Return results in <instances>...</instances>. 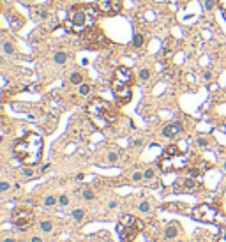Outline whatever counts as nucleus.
I'll use <instances>...</instances> for the list:
<instances>
[{
    "label": "nucleus",
    "instance_id": "20e7f679",
    "mask_svg": "<svg viewBox=\"0 0 226 242\" xmlns=\"http://www.w3.org/2000/svg\"><path fill=\"white\" fill-rule=\"evenodd\" d=\"M193 217L200 223H214L217 217V209L210 203H200L193 209Z\"/></svg>",
    "mask_w": 226,
    "mask_h": 242
},
{
    "label": "nucleus",
    "instance_id": "a211bd4d",
    "mask_svg": "<svg viewBox=\"0 0 226 242\" xmlns=\"http://www.w3.org/2000/svg\"><path fill=\"white\" fill-rule=\"evenodd\" d=\"M69 81L72 85H81L83 83V76H81V72H72L69 76Z\"/></svg>",
    "mask_w": 226,
    "mask_h": 242
},
{
    "label": "nucleus",
    "instance_id": "f704fd0d",
    "mask_svg": "<svg viewBox=\"0 0 226 242\" xmlns=\"http://www.w3.org/2000/svg\"><path fill=\"white\" fill-rule=\"evenodd\" d=\"M196 143L200 145V147H207V140H205V138H198Z\"/></svg>",
    "mask_w": 226,
    "mask_h": 242
},
{
    "label": "nucleus",
    "instance_id": "dca6fc26",
    "mask_svg": "<svg viewBox=\"0 0 226 242\" xmlns=\"http://www.w3.org/2000/svg\"><path fill=\"white\" fill-rule=\"evenodd\" d=\"M177 235H178V226H177V224H170V226L164 230V237H166V239H175Z\"/></svg>",
    "mask_w": 226,
    "mask_h": 242
},
{
    "label": "nucleus",
    "instance_id": "4be33fe9",
    "mask_svg": "<svg viewBox=\"0 0 226 242\" xmlns=\"http://www.w3.org/2000/svg\"><path fill=\"white\" fill-rule=\"evenodd\" d=\"M83 217H85V212L81 210V209H76V210L72 212V219H74V221H78V223H80V221L83 219Z\"/></svg>",
    "mask_w": 226,
    "mask_h": 242
},
{
    "label": "nucleus",
    "instance_id": "473e14b6",
    "mask_svg": "<svg viewBox=\"0 0 226 242\" xmlns=\"http://www.w3.org/2000/svg\"><path fill=\"white\" fill-rule=\"evenodd\" d=\"M4 51H6V53H9V55H11V53H14L13 44H11V43H6V44H4Z\"/></svg>",
    "mask_w": 226,
    "mask_h": 242
},
{
    "label": "nucleus",
    "instance_id": "7ed1b4c3",
    "mask_svg": "<svg viewBox=\"0 0 226 242\" xmlns=\"http://www.w3.org/2000/svg\"><path fill=\"white\" fill-rule=\"evenodd\" d=\"M87 115H88V119H90L99 129H106L110 127L115 119H117V115H115V110L113 106L104 99H94L88 103V106H87Z\"/></svg>",
    "mask_w": 226,
    "mask_h": 242
},
{
    "label": "nucleus",
    "instance_id": "c85d7f7f",
    "mask_svg": "<svg viewBox=\"0 0 226 242\" xmlns=\"http://www.w3.org/2000/svg\"><path fill=\"white\" fill-rule=\"evenodd\" d=\"M148 76H150V71H148V69H141L140 71V80L145 81V80H148Z\"/></svg>",
    "mask_w": 226,
    "mask_h": 242
},
{
    "label": "nucleus",
    "instance_id": "e433bc0d",
    "mask_svg": "<svg viewBox=\"0 0 226 242\" xmlns=\"http://www.w3.org/2000/svg\"><path fill=\"white\" fill-rule=\"evenodd\" d=\"M37 14L41 16V18H46V11H44V9H41V11H39V13H37Z\"/></svg>",
    "mask_w": 226,
    "mask_h": 242
},
{
    "label": "nucleus",
    "instance_id": "f03ea898",
    "mask_svg": "<svg viewBox=\"0 0 226 242\" xmlns=\"http://www.w3.org/2000/svg\"><path fill=\"white\" fill-rule=\"evenodd\" d=\"M42 147H44L42 136L30 131V133H25L21 138L16 140V143L13 145V152L14 157L20 163L27 164V166H34L41 161Z\"/></svg>",
    "mask_w": 226,
    "mask_h": 242
},
{
    "label": "nucleus",
    "instance_id": "58836bf2",
    "mask_svg": "<svg viewBox=\"0 0 226 242\" xmlns=\"http://www.w3.org/2000/svg\"><path fill=\"white\" fill-rule=\"evenodd\" d=\"M108 207H110V209H115V207H117V201H110V203H108Z\"/></svg>",
    "mask_w": 226,
    "mask_h": 242
},
{
    "label": "nucleus",
    "instance_id": "a19ab883",
    "mask_svg": "<svg viewBox=\"0 0 226 242\" xmlns=\"http://www.w3.org/2000/svg\"><path fill=\"white\" fill-rule=\"evenodd\" d=\"M32 242H42V239H41V237H34V239H32Z\"/></svg>",
    "mask_w": 226,
    "mask_h": 242
},
{
    "label": "nucleus",
    "instance_id": "79ce46f5",
    "mask_svg": "<svg viewBox=\"0 0 226 242\" xmlns=\"http://www.w3.org/2000/svg\"><path fill=\"white\" fill-rule=\"evenodd\" d=\"M217 242H226V235H223V237H221V239H219Z\"/></svg>",
    "mask_w": 226,
    "mask_h": 242
},
{
    "label": "nucleus",
    "instance_id": "aec40b11",
    "mask_svg": "<svg viewBox=\"0 0 226 242\" xmlns=\"http://www.w3.org/2000/svg\"><path fill=\"white\" fill-rule=\"evenodd\" d=\"M41 230L44 232V233H49V232L53 230V223H51V221H42L41 223Z\"/></svg>",
    "mask_w": 226,
    "mask_h": 242
},
{
    "label": "nucleus",
    "instance_id": "39448f33",
    "mask_svg": "<svg viewBox=\"0 0 226 242\" xmlns=\"http://www.w3.org/2000/svg\"><path fill=\"white\" fill-rule=\"evenodd\" d=\"M11 219L13 223L16 224L18 228L21 230H25L27 226L32 224V219H34V212L27 209V207H18V209H14L13 214H11Z\"/></svg>",
    "mask_w": 226,
    "mask_h": 242
},
{
    "label": "nucleus",
    "instance_id": "1a4fd4ad",
    "mask_svg": "<svg viewBox=\"0 0 226 242\" xmlns=\"http://www.w3.org/2000/svg\"><path fill=\"white\" fill-rule=\"evenodd\" d=\"M83 43L87 44L88 48H99V46H103V43H106V41H104L103 32L94 27V29L87 30L83 34Z\"/></svg>",
    "mask_w": 226,
    "mask_h": 242
},
{
    "label": "nucleus",
    "instance_id": "a878e982",
    "mask_svg": "<svg viewBox=\"0 0 226 242\" xmlns=\"http://www.w3.org/2000/svg\"><path fill=\"white\" fill-rule=\"evenodd\" d=\"M81 196H83L85 200H92L94 198V191H92V189H83V191H81Z\"/></svg>",
    "mask_w": 226,
    "mask_h": 242
},
{
    "label": "nucleus",
    "instance_id": "ea45409f",
    "mask_svg": "<svg viewBox=\"0 0 226 242\" xmlns=\"http://www.w3.org/2000/svg\"><path fill=\"white\" fill-rule=\"evenodd\" d=\"M76 178H78V180H83V178H85V175H83V173H78V175H76Z\"/></svg>",
    "mask_w": 226,
    "mask_h": 242
},
{
    "label": "nucleus",
    "instance_id": "72a5a7b5",
    "mask_svg": "<svg viewBox=\"0 0 226 242\" xmlns=\"http://www.w3.org/2000/svg\"><path fill=\"white\" fill-rule=\"evenodd\" d=\"M212 7H214V0H205V9L212 11Z\"/></svg>",
    "mask_w": 226,
    "mask_h": 242
},
{
    "label": "nucleus",
    "instance_id": "9d476101",
    "mask_svg": "<svg viewBox=\"0 0 226 242\" xmlns=\"http://www.w3.org/2000/svg\"><path fill=\"white\" fill-rule=\"evenodd\" d=\"M97 7L101 11V14H119L120 9H122V0H97Z\"/></svg>",
    "mask_w": 226,
    "mask_h": 242
},
{
    "label": "nucleus",
    "instance_id": "9b49d317",
    "mask_svg": "<svg viewBox=\"0 0 226 242\" xmlns=\"http://www.w3.org/2000/svg\"><path fill=\"white\" fill-rule=\"evenodd\" d=\"M117 232H119V237L122 242H133L138 233H140V230L134 226H124V224H119L117 226Z\"/></svg>",
    "mask_w": 226,
    "mask_h": 242
},
{
    "label": "nucleus",
    "instance_id": "5701e85b",
    "mask_svg": "<svg viewBox=\"0 0 226 242\" xmlns=\"http://www.w3.org/2000/svg\"><path fill=\"white\" fill-rule=\"evenodd\" d=\"M154 175H155V171L152 170V168H147V170L143 171V178H145V180H152Z\"/></svg>",
    "mask_w": 226,
    "mask_h": 242
},
{
    "label": "nucleus",
    "instance_id": "37998d69",
    "mask_svg": "<svg viewBox=\"0 0 226 242\" xmlns=\"http://www.w3.org/2000/svg\"><path fill=\"white\" fill-rule=\"evenodd\" d=\"M4 242H16V240H14V239H6Z\"/></svg>",
    "mask_w": 226,
    "mask_h": 242
},
{
    "label": "nucleus",
    "instance_id": "2eb2a0df",
    "mask_svg": "<svg viewBox=\"0 0 226 242\" xmlns=\"http://www.w3.org/2000/svg\"><path fill=\"white\" fill-rule=\"evenodd\" d=\"M164 156H168V157H177V156H180V149H178L177 145H168V147L164 149Z\"/></svg>",
    "mask_w": 226,
    "mask_h": 242
},
{
    "label": "nucleus",
    "instance_id": "f8f14e48",
    "mask_svg": "<svg viewBox=\"0 0 226 242\" xmlns=\"http://www.w3.org/2000/svg\"><path fill=\"white\" fill-rule=\"evenodd\" d=\"M113 94H115V97H117V101H119V103L126 104V103H129V101H131V97H133V88H131V85L113 87Z\"/></svg>",
    "mask_w": 226,
    "mask_h": 242
},
{
    "label": "nucleus",
    "instance_id": "4468645a",
    "mask_svg": "<svg viewBox=\"0 0 226 242\" xmlns=\"http://www.w3.org/2000/svg\"><path fill=\"white\" fill-rule=\"evenodd\" d=\"M180 133H182V124L180 122H171L162 129V136H166V138H175Z\"/></svg>",
    "mask_w": 226,
    "mask_h": 242
},
{
    "label": "nucleus",
    "instance_id": "f257e3e1",
    "mask_svg": "<svg viewBox=\"0 0 226 242\" xmlns=\"http://www.w3.org/2000/svg\"><path fill=\"white\" fill-rule=\"evenodd\" d=\"M99 11L97 4H78L72 6L67 14V20L64 21V29L69 34H85L87 30L95 27L99 20Z\"/></svg>",
    "mask_w": 226,
    "mask_h": 242
},
{
    "label": "nucleus",
    "instance_id": "c756f323",
    "mask_svg": "<svg viewBox=\"0 0 226 242\" xmlns=\"http://www.w3.org/2000/svg\"><path fill=\"white\" fill-rule=\"evenodd\" d=\"M117 159H119V154H117V152H110V154H108V161H110V163H117Z\"/></svg>",
    "mask_w": 226,
    "mask_h": 242
},
{
    "label": "nucleus",
    "instance_id": "cd10ccee",
    "mask_svg": "<svg viewBox=\"0 0 226 242\" xmlns=\"http://www.w3.org/2000/svg\"><path fill=\"white\" fill-rule=\"evenodd\" d=\"M138 209H140L141 212H148V210H150V205H148V201H141L140 205H138Z\"/></svg>",
    "mask_w": 226,
    "mask_h": 242
},
{
    "label": "nucleus",
    "instance_id": "c9c22d12",
    "mask_svg": "<svg viewBox=\"0 0 226 242\" xmlns=\"http://www.w3.org/2000/svg\"><path fill=\"white\" fill-rule=\"evenodd\" d=\"M7 189H9V184H7V182H2V184H0V191L6 193Z\"/></svg>",
    "mask_w": 226,
    "mask_h": 242
},
{
    "label": "nucleus",
    "instance_id": "c03bdc74",
    "mask_svg": "<svg viewBox=\"0 0 226 242\" xmlns=\"http://www.w3.org/2000/svg\"><path fill=\"white\" fill-rule=\"evenodd\" d=\"M223 168H224V171H226V161H224V164H223Z\"/></svg>",
    "mask_w": 226,
    "mask_h": 242
},
{
    "label": "nucleus",
    "instance_id": "ddd939ff",
    "mask_svg": "<svg viewBox=\"0 0 226 242\" xmlns=\"http://www.w3.org/2000/svg\"><path fill=\"white\" fill-rule=\"evenodd\" d=\"M119 224H124V226H134V228H138L140 232L145 228V223H143L141 219H138V217H134L133 214H124V216H120Z\"/></svg>",
    "mask_w": 226,
    "mask_h": 242
},
{
    "label": "nucleus",
    "instance_id": "a18cd8bd",
    "mask_svg": "<svg viewBox=\"0 0 226 242\" xmlns=\"http://www.w3.org/2000/svg\"><path fill=\"white\" fill-rule=\"evenodd\" d=\"M224 194H226V187H224Z\"/></svg>",
    "mask_w": 226,
    "mask_h": 242
},
{
    "label": "nucleus",
    "instance_id": "412c9836",
    "mask_svg": "<svg viewBox=\"0 0 226 242\" xmlns=\"http://www.w3.org/2000/svg\"><path fill=\"white\" fill-rule=\"evenodd\" d=\"M78 92H80V96H88V94H90V85H88V83H81Z\"/></svg>",
    "mask_w": 226,
    "mask_h": 242
},
{
    "label": "nucleus",
    "instance_id": "7c9ffc66",
    "mask_svg": "<svg viewBox=\"0 0 226 242\" xmlns=\"http://www.w3.org/2000/svg\"><path fill=\"white\" fill-rule=\"evenodd\" d=\"M23 175L27 178H32L34 177V170H32V168H23Z\"/></svg>",
    "mask_w": 226,
    "mask_h": 242
},
{
    "label": "nucleus",
    "instance_id": "4c0bfd02",
    "mask_svg": "<svg viewBox=\"0 0 226 242\" xmlns=\"http://www.w3.org/2000/svg\"><path fill=\"white\" fill-rule=\"evenodd\" d=\"M134 145H136V147H141V145H143V142H141V140H134Z\"/></svg>",
    "mask_w": 226,
    "mask_h": 242
},
{
    "label": "nucleus",
    "instance_id": "f3484780",
    "mask_svg": "<svg viewBox=\"0 0 226 242\" xmlns=\"http://www.w3.org/2000/svg\"><path fill=\"white\" fill-rule=\"evenodd\" d=\"M143 44H145V36H143V34H136L134 39H133V46L136 48V50H140Z\"/></svg>",
    "mask_w": 226,
    "mask_h": 242
},
{
    "label": "nucleus",
    "instance_id": "0eeeda50",
    "mask_svg": "<svg viewBox=\"0 0 226 242\" xmlns=\"http://www.w3.org/2000/svg\"><path fill=\"white\" fill-rule=\"evenodd\" d=\"M200 187V180L196 177H191V175H185V177H180L175 182V193H194Z\"/></svg>",
    "mask_w": 226,
    "mask_h": 242
},
{
    "label": "nucleus",
    "instance_id": "49530a36",
    "mask_svg": "<svg viewBox=\"0 0 226 242\" xmlns=\"http://www.w3.org/2000/svg\"><path fill=\"white\" fill-rule=\"evenodd\" d=\"M78 242H83V240H78Z\"/></svg>",
    "mask_w": 226,
    "mask_h": 242
},
{
    "label": "nucleus",
    "instance_id": "393cba45",
    "mask_svg": "<svg viewBox=\"0 0 226 242\" xmlns=\"http://www.w3.org/2000/svg\"><path fill=\"white\" fill-rule=\"evenodd\" d=\"M131 180H133V182H141V180H145V178H143V173H141V171H134Z\"/></svg>",
    "mask_w": 226,
    "mask_h": 242
},
{
    "label": "nucleus",
    "instance_id": "2f4dec72",
    "mask_svg": "<svg viewBox=\"0 0 226 242\" xmlns=\"http://www.w3.org/2000/svg\"><path fill=\"white\" fill-rule=\"evenodd\" d=\"M219 9L223 11V16H224V20H226V0H219Z\"/></svg>",
    "mask_w": 226,
    "mask_h": 242
},
{
    "label": "nucleus",
    "instance_id": "423d86ee",
    "mask_svg": "<svg viewBox=\"0 0 226 242\" xmlns=\"http://www.w3.org/2000/svg\"><path fill=\"white\" fill-rule=\"evenodd\" d=\"M180 168H185V159H182V154L180 157H168V156H162L159 159V170L162 173H170V171H175V170H180Z\"/></svg>",
    "mask_w": 226,
    "mask_h": 242
},
{
    "label": "nucleus",
    "instance_id": "6ab92c4d",
    "mask_svg": "<svg viewBox=\"0 0 226 242\" xmlns=\"http://www.w3.org/2000/svg\"><path fill=\"white\" fill-rule=\"evenodd\" d=\"M55 62L56 64H64V62H65V60H67V55H65V53H64V51H56L55 53Z\"/></svg>",
    "mask_w": 226,
    "mask_h": 242
},
{
    "label": "nucleus",
    "instance_id": "bb28decb",
    "mask_svg": "<svg viewBox=\"0 0 226 242\" xmlns=\"http://www.w3.org/2000/svg\"><path fill=\"white\" fill-rule=\"evenodd\" d=\"M58 205H60V207H67V205H69V196L62 194V196L58 198Z\"/></svg>",
    "mask_w": 226,
    "mask_h": 242
},
{
    "label": "nucleus",
    "instance_id": "b1692460",
    "mask_svg": "<svg viewBox=\"0 0 226 242\" xmlns=\"http://www.w3.org/2000/svg\"><path fill=\"white\" fill-rule=\"evenodd\" d=\"M44 207H53V205H56V198L55 196H48V198L44 200V203H42Z\"/></svg>",
    "mask_w": 226,
    "mask_h": 242
},
{
    "label": "nucleus",
    "instance_id": "6e6552de",
    "mask_svg": "<svg viewBox=\"0 0 226 242\" xmlns=\"http://www.w3.org/2000/svg\"><path fill=\"white\" fill-rule=\"evenodd\" d=\"M133 83V72L131 69H127L124 65H120L115 69L113 72V80H111V88L113 87H124V85H131Z\"/></svg>",
    "mask_w": 226,
    "mask_h": 242
}]
</instances>
